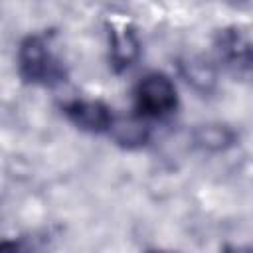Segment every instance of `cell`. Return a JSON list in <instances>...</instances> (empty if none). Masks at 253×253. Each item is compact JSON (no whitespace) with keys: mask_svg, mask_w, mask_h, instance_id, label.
<instances>
[{"mask_svg":"<svg viewBox=\"0 0 253 253\" xmlns=\"http://www.w3.org/2000/svg\"><path fill=\"white\" fill-rule=\"evenodd\" d=\"M18 73L32 85H55L65 81V69L51 53L43 36L32 34L20 42L18 47Z\"/></svg>","mask_w":253,"mask_h":253,"instance_id":"1","label":"cell"},{"mask_svg":"<svg viewBox=\"0 0 253 253\" xmlns=\"http://www.w3.org/2000/svg\"><path fill=\"white\" fill-rule=\"evenodd\" d=\"M134 103L142 119H164L174 113L178 105L176 85L164 73H148L136 85Z\"/></svg>","mask_w":253,"mask_h":253,"instance_id":"2","label":"cell"},{"mask_svg":"<svg viewBox=\"0 0 253 253\" xmlns=\"http://www.w3.org/2000/svg\"><path fill=\"white\" fill-rule=\"evenodd\" d=\"M215 53L219 61L235 71L237 75H247L251 67V42L249 34L241 30L239 26H229L223 28L215 34L213 40Z\"/></svg>","mask_w":253,"mask_h":253,"instance_id":"3","label":"cell"},{"mask_svg":"<svg viewBox=\"0 0 253 253\" xmlns=\"http://www.w3.org/2000/svg\"><path fill=\"white\" fill-rule=\"evenodd\" d=\"M140 55V40L130 22L109 24V61L115 73L126 71Z\"/></svg>","mask_w":253,"mask_h":253,"instance_id":"4","label":"cell"},{"mask_svg":"<svg viewBox=\"0 0 253 253\" xmlns=\"http://www.w3.org/2000/svg\"><path fill=\"white\" fill-rule=\"evenodd\" d=\"M63 113L77 128L93 134L107 132L115 117L111 107L97 99H73L63 105Z\"/></svg>","mask_w":253,"mask_h":253,"instance_id":"5","label":"cell"},{"mask_svg":"<svg viewBox=\"0 0 253 253\" xmlns=\"http://www.w3.org/2000/svg\"><path fill=\"white\" fill-rule=\"evenodd\" d=\"M111 134V138L115 140V144H119L121 148L126 150H134L146 144L148 140V126L144 123V119L138 115H130V117H113L111 126L107 130Z\"/></svg>","mask_w":253,"mask_h":253,"instance_id":"6","label":"cell"},{"mask_svg":"<svg viewBox=\"0 0 253 253\" xmlns=\"http://www.w3.org/2000/svg\"><path fill=\"white\" fill-rule=\"evenodd\" d=\"M194 140L200 148L210 150V152H219L229 148L235 142V132L231 126L221 125V123H208L196 128Z\"/></svg>","mask_w":253,"mask_h":253,"instance_id":"7","label":"cell"},{"mask_svg":"<svg viewBox=\"0 0 253 253\" xmlns=\"http://www.w3.org/2000/svg\"><path fill=\"white\" fill-rule=\"evenodd\" d=\"M180 67H182V75L198 91H210L215 85V71L208 61H204L200 57H190Z\"/></svg>","mask_w":253,"mask_h":253,"instance_id":"8","label":"cell"}]
</instances>
